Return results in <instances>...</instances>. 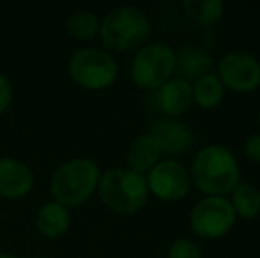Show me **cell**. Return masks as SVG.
<instances>
[{
  "label": "cell",
  "mask_w": 260,
  "mask_h": 258,
  "mask_svg": "<svg viewBox=\"0 0 260 258\" xmlns=\"http://www.w3.org/2000/svg\"><path fill=\"white\" fill-rule=\"evenodd\" d=\"M191 182L207 196H226L239 184V163L223 145H206L191 163Z\"/></svg>",
  "instance_id": "1"
},
{
  "label": "cell",
  "mask_w": 260,
  "mask_h": 258,
  "mask_svg": "<svg viewBox=\"0 0 260 258\" xmlns=\"http://www.w3.org/2000/svg\"><path fill=\"white\" fill-rule=\"evenodd\" d=\"M101 202L120 216H131L144 209L149 200V188L144 175L129 168H108L98 184Z\"/></svg>",
  "instance_id": "2"
},
{
  "label": "cell",
  "mask_w": 260,
  "mask_h": 258,
  "mask_svg": "<svg viewBox=\"0 0 260 258\" xmlns=\"http://www.w3.org/2000/svg\"><path fill=\"white\" fill-rule=\"evenodd\" d=\"M101 172L89 158H73L60 165L52 175L50 191L53 202L64 207H80L98 191Z\"/></svg>",
  "instance_id": "3"
},
{
  "label": "cell",
  "mask_w": 260,
  "mask_h": 258,
  "mask_svg": "<svg viewBox=\"0 0 260 258\" xmlns=\"http://www.w3.org/2000/svg\"><path fill=\"white\" fill-rule=\"evenodd\" d=\"M151 21L142 9L120 6L106 13L100 25V38L106 50L129 52L147 41Z\"/></svg>",
  "instance_id": "4"
},
{
  "label": "cell",
  "mask_w": 260,
  "mask_h": 258,
  "mask_svg": "<svg viewBox=\"0 0 260 258\" xmlns=\"http://www.w3.org/2000/svg\"><path fill=\"white\" fill-rule=\"evenodd\" d=\"M71 80L85 90H103L113 85L119 65L106 50L83 48L71 55L68 62Z\"/></svg>",
  "instance_id": "5"
},
{
  "label": "cell",
  "mask_w": 260,
  "mask_h": 258,
  "mask_svg": "<svg viewBox=\"0 0 260 258\" xmlns=\"http://www.w3.org/2000/svg\"><path fill=\"white\" fill-rule=\"evenodd\" d=\"M175 72V52L165 43L142 46L131 62V78L144 90H157Z\"/></svg>",
  "instance_id": "6"
},
{
  "label": "cell",
  "mask_w": 260,
  "mask_h": 258,
  "mask_svg": "<svg viewBox=\"0 0 260 258\" xmlns=\"http://www.w3.org/2000/svg\"><path fill=\"white\" fill-rule=\"evenodd\" d=\"M236 210L225 196H206L189 214V227L193 234L207 241H214L232 230L236 223Z\"/></svg>",
  "instance_id": "7"
},
{
  "label": "cell",
  "mask_w": 260,
  "mask_h": 258,
  "mask_svg": "<svg viewBox=\"0 0 260 258\" xmlns=\"http://www.w3.org/2000/svg\"><path fill=\"white\" fill-rule=\"evenodd\" d=\"M216 76L232 92H253L260 87V62L248 52H229L219 60Z\"/></svg>",
  "instance_id": "8"
},
{
  "label": "cell",
  "mask_w": 260,
  "mask_h": 258,
  "mask_svg": "<svg viewBox=\"0 0 260 258\" xmlns=\"http://www.w3.org/2000/svg\"><path fill=\"white\" fill-rule=\"evenodd\" d=\"M149 193L163 202H177L191 191V175L175 159L159 161L145 177Z\"/></svg>",
  "instance_id": "9"
},
{
  "label": "cell",
  "mask_w": 260,
  "mask_h": 258,
  "mask_svg": "<svg viewBox=\"0 0 260 258\" xmlns=\"http://www.w3.org/2000/svg\"><path fill=\"white\" fill-rule=\"evenodd\" d=\"M149 134L154 138L161 154L165 152L170 156L186 154L191 151L193 141H195V134H193L191 128L179 119H159L151 126Z\"/></svg>",
  "instance_id": "10"
},
{
  "label": "cell",
  "mask_w": 260,
  "mask_h": 258,
  "mask_svg": "<svg viewBox=\"0 0 260 258\" xmlns=\"http://www.w3.org/2000/svg\"><path fill=\"white\" fill-rule=\"evenodd\" d=\"M34 188L30 166L14 158H0V198H23Z\"/></svg>",
  "instance_id": "11"
},
{
  "label": "cell",
  "mask_w": 260,
  "mask_h": 258,
  "mask_svg": "<svg viewBox=\"0 0 260 258\" xmlns=\"http://www.w3.org/2000/svg\"><path fill=\"white\" fill-rule=\"evenodd\" d=\"M193 104V85L182 78H170L156 90V106L165 117L177 119Z\"/></svg>",
  "instance_id": "12"
},
{
  "label": "cell",
  "mask_w": 260,
  "mask_h": 258,
  "mask_svg": "<svg viewBox=\"0 0 260 258\" xmlns=\"http://www.w3.org/2000/svg\"><path fill=\"white\" fill-rule=\"evenodd\" d=\"M214 67V57L200 46H184L175 52V71L182 80H199L211 72Z\"/></svg>",
  "instance_id": "13"
},
{
  "label": "cell",
  "mask_w": 260,
  "mask_h": 258,
  "mask_svg": "<svg viewBox=\"0 0 260 258\" xmlns=\"http://www.w3.org/2000/svg\"><path fill=\"white\" fill-rule=\"evenodd\" d=\"M161 151L154 141V138L149 133L140 134L131 141L129 149H127V165L129 170L140 173H149L152 168L159 163Z\"/></svg>",
  "instance_id": "14"
},
{
  "label": "cell",
  "mask_w": 260,
  "mask_h": 258,
  "mask_svg": "<svg viewBox=\"0 0 260 258\" xmlns=\"http://www.w3.org/2000/svg\"><path fill=\"white\" fill-rule=\"evenodd\" d=\"M36 227L45 237L57 239L64 235L71 227V212L68 207L57 202H48L38 210Z\"/></svg>",
  "instance_id": "15"
},
{
  "label": "cell",
  "mask_w": 260,
  "mask_h": 258,
  "mask_svg": "<svg viewBox=\"0 0 260 258\" xmlns=\"http://www.w3.org/2000/svg\"><path fill=\"white\" fill-rule=\"evenodd\" d=\"M236 216L243 219H255L260 216V190L251 182H239L230 198Z\"/></svg>",
  "instance_id": "16"
},
{
  "label": "cell",
  "mask_w": 260,
  "mask_h": 258,
  "mask_svg": "<svg viewBox=\"0 0 260 258\" xmlns=\"http://www.w3.org/2000/svg\"><path fill=\"white\" fill-rule=\"evenodd\" d=\"M182 7L189 20L200 27H212L225 13V4L221 0H186Z\"/></svg>",
  "instance_id": "17"
},
{
  "label": "cell",
  "mask_w": 260,
  "mask_h": 258,
  "mask_svg": "<svg viewBox=\"0 0 260 258\" xmlns=\"http://www.w3.org/2000/svg\"><path fill=\"white\" fill-rule=\"evenodd\" d=\"M225 97V87L221 85L219 78L212 72L202 76L193 85V101L204 110H212L219 106Z\"/></svg>",
  "instance_id": "18"
},
{
  "label": "cell",
  "mask_w": 260,
  "mask_h": 258,
  "mask_svg": "<svg viewBox=\"0 0 260 258\" xmlns=\"http://www.w3.org/2000/svg\"><path fill=\"white\" fill-rule=\"evenodd\" d=\"M100 18L96 13L87 9L75 11L68 16L66 20V30L71 38L78 39V41H90L100 34Z\"/></svg>",
  "instance_id": "19"
},
{
  "label": "cell",
  "mask_w": 260,
  "mask_h": 258,
  "mask_svg": "<svg viewBox=\"0 0 260 258\" xmlns=\"http://www.w3.org/2000/svg\"><path fill=\"white\" fill-rule=\"evenodd\" d=\"M168 258H202L199 244L191 239H175L168 248Z\"/></svg>",
  "instance_id": "20"
},
{
  "label": "cell",
  "mask_w": 260,
  "mask_h": 258,
  "mask_svg": "<svg viewBox=\"0 0 260 258\" xmlns=\"http://www.w3.org/2000/svg\"><path fill=\"white\" fill-rule=\"evenodd\" d=\"M244 156H246L251 163L260 166V133L251 134V136L244 141Z\"/></svg>",
  "instance_id": "21"
},
{
  "label": "cell",
  "mask_w": 260,
  "mask_h": 258,
  "mask_svg": "<svg viewBox=\"0 0 260 258\" xmlns=\"http://www.w3.org/2000/svg\"><path fill=\"white\" fill-rule=\"evenodd\" d=\"M11 101H13V85L7 76L0 75V115L9 108Z\"/></svg>",
  "instance_id": "22"
},
{
  "label": "cell",
  "mask_w": 260,
  "mask_h": 258,
  "mask_svg": "<svg viewBox=\"0 0 260 258\" xmlns=\"http://www.w3.org/2000/svg\"><path fill=\"white\" fill-rule=\"evenodd\" d=\"M0 258H16V256L11 255V253H0Z\"/></svg>",
  "instance_id": "23"
},
{
  "label": "cell",
  "mask_w": 260,
  "mask_h": 258,
  "mask_svg": "<svg viewBox=\"0 0 260 258\" xmlns=\"http://www.w3.org/2000/svg\"><path fill=\"white\" fill-rule=\"evenodd\" d=\"M258 124H260V112H258Z\"/></svg>",
  "instance_id": "24"
}]
</instances>
